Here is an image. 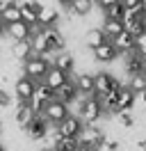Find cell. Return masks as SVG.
Masks as SVG:
<instances>
[{"instance_id":"7","label":"cell","mask_w":146,"mask_h":151,"mask_svg":"<svg viewBox=\"0 0 146 151\" xmlns=\"http://www.w3.org/2000/svg\"><path fill=\"white\" fill-rule=\"evenodd\" d=\"M123 83L119 80L117 76L107 73V71H98V73H94V96H103L107 94V92H112V89H117V87H121Z\"/></svg>"},{"instance_id":"25","label":"cell","mask_w":146,"mask_h":151,"mask_svg":"<svg viewBox=\"0 0 146 151\" xmlns=\"http://www.w3.org/2000/svg\"><path fill=\"white\" fill-rule=\"evenodd\" d=\"M21 21V9L18 7H14V5H9V7H5V9L0 12V23L7 28V25H11V23H18Z\"/></svg>"},{"instance_id":"24","label":"cell","mask_w":146,"mask_h":151,"mask_svg":"<svg viewBox=\"0 0 146 151\" xmlns=\"http://www.w3.org/2000/svg\"><path fill=\"white\" fill-rule=\"evenodd\" d=\"M53 147L50 149L53 151H78V140H73V137H55L53 135Z\"/></svg>"},{"instance_id":"15","label":"cell","mask_w":146,"mask_h":151,"mask_svg":"<svg viewBox=\"0 0 146 151\" xmlns=\"http://www.w3.org/2000/svg\"><path fill=\"white\" fill-rule=\"evenodd\" d=\"M9 55L14 57V60H21V62H25L27 57L32 55V39L11 41V46H9Z\"/></svg>"},{"instance_id":"27","label":"cell","mask_w":146,"mask_h":151,"mask_svg":"<svg viewBox=\"0 0 146 151\" xmlns=\"http://www.w3.org/2000/svg\"><path fill=\"white\" fill-rule=\"evenodd\" d=\"M21 9V21L25 23L30 30H34V28H39V23H36V12L34 9H30V7H18Z\"/></svg>"},{"instance_id":"16","label":"cell","mask_w":146,"mask_h":151,"mask_svg":"<svg viewBox=\"0 0 146 151\" xmlns=\"http://www.w3.org/2000/svg\"><path fill=\"white\" fill-rule=\"evenodd\" d=\"M69 78H71L69 73H64V71H59V69L50 66V69H48V73H46V78H44V85L50 87L53 92H57V89H59V87L69 80Z\"/></svg>"},{"instance_id":"17","label":"cell","mask_w":146,"mask_h":151,"mask_svg":"<svg viewBox=\"0 0 146 151\" xmlns=\"http://www.w3.org/2000/svg\"><path fill=\"white\" fill-rule=\"evenodd\" d=\"M73 83L78 87V92L82 94V99L94 96V73H78L73 78Z\"/></svg>"},{"instance_id":"14","label":"cell","mask_w":146,"mask_h":151,"mask_svg":"<svg viewBox=\"0 0 146 151\" xmlns=\"http://www.w3.org/2000/svg\"><path fill=\"white\" fill-rule=\"evenodd\" d=\"M57 21H59V14H57L55 7H44V5H41V9L36 12V23H39V28H44V30L55 28Z\"/></svg>"},{"instance_id":"11","label":"cell","mask_w":146,"mask_h":151,"mask_svg":"<svg viewBox=\"0 0 146 151\" xmlns=\"http://www.w3.org/2000/svg\"><path fill=\"white\" fill-rule=\"evenodd\" d=\"M50 64H53L55 69H59V71L71 76L73 69H75V57H73L69 50H62V53H55V55L50 57Z\"/></svg>"},{"instance_id":"36","label":"cell","mask_w":146,"mask_h":151,"mask_svg":"<svg viewBox=\"0 0 146 151\" xmlns=\"http://www.w3.org/2000/svg\"><path fill=\"white\" fill-rule=\"evenodd\" d=\"M2 35H5V25L0 23V37H2Z\"/></svg>"},{"instance_id":"6","label":"cell","mask_w":146,"mask_h":151,"mask_svg":"<svg viewBox=\"0 0 146 151\" xmlns=\"http://www.w3.org/2000/svg\"><path fill=\"white\" fill-rule=\"evenodd\" d=\"M82 126H84V124L78 119V114H69L62 124L53 126V135L55 137H73V140H75V137L80 135Z\"/></svg>"},{"instance_id":"10","label":"cell","mask_w":146,"mask_h":151,"mask_svg":"<svg viewBox=\"0 0 146 151\" xmlns=\"http://www.w3.org/2000/svg\"><path fill=\"white\" fill-rule=\"evenodd\" d=\"M94 53V60L96 62H100V64H110V62H114L121 53H119L117 48H114V44L112 41H105V44H100L96 50H91Z\"/></svg>"},{"instance_id":"38","label":"cell","mask_w":146,"mask_h":151,"mask_svg":"<svg viewBox=\"0 0 146 151\" xmlns=\"http://www.w3.org/2000/svg\"><path fill=\"white\" fill-rule=\"evenodd\" d=\"M39 151H53V149H39Z\"/></svg>"},{"instance_id":"28","label":"cell","mask_w":146,"mask_h":151,"mask_svg":"<svg viewBox=\"0 0 146 151\" xmlns=\"http://www.w3.org/2000/svg\"><path fill=\"white\" fill-rule=\"evenodd\" d=\"M123 16H126V7L121 5V0H119V2H114L112 7H107V9H105V19L123 21Z\"/></svg>"},{"instance_id":"20","label":"cell","mask_w":146,"mask_h":151,"mask_svg":"<svg viewBox=\"0 0 146 151\" xmlns=\"http://www.w3.org/2000/svg\"><path fill=\"white\" fill-rule=\"evenodd\" d=\"M112 44H114V48H117L121 55H126V53H130V50H135V35H130V32H121L119 37L112 39Z\"/></svg>"},{"instance_id":"37","label":"cell","mask_w":146,"mask_h":151,"mask_svg":"<svg viewBox=\"0 0 146 151\" xmlns=\"http://www.w3.org/2000/svg\"><path fill=\"white\" fill-rule=\"evenodd\" d=\"M0 151H5V147H2V142H0Z\"/></svg>"},{"instance_id":"12","label":"cell","mask_w":146,"mask_h":151,"mask_svg":"<svg viewBox=\"0 0 146 151\" xmlns=\"http://www.w3.org/2000/svg\"><path fill=\"white\" fill-rule=\"evenodd\" d=\"M55 99L62 101V103H66V105H71L75 99H80V92H78V87H75V83H73V78H69V80L55 92Z\"/></svg>"},{"instance_id":"32","label":"cell","mask_w":146,"mask_h":151,"mask_svg":"<svg viewBox=\"0 0 146 151\" xmlns=\"http://www.w3.org/2000/svg\"><path fill=\"white\" fill-rule=\"evenodd\" d=\"M9 105H11V99H9V94L0 87V108H5V110H7Z\"/></svg>"},{"instance_id":"13","label":"cell","mask_w":146,"mask_h":151,"mask_svg":"<svg viewBox=\"0 0 146 151\" xmlns=\"http://www.w3.org/2000/svg\"><path fill=\"white\" fill-rule=\"evenodd\" d=\"M135 101H137V94L130 89L128 85H123L119 89V96H117V108L119 112H130L135 108Z\"/></svg>"},{"instance_id":"5","label":"cell","mask_w":146,"mask_h":151,"mask_svg":"<svg viewBox=\"0 0 146 151\" xmlns=\"http://www.w3.org/2000/svg\"><path fill=\"white\" fill-rule=\"evenodd\" d=\"M41 114L46 117V122L50 124V126H57V124H62L64 119L71 114V108H69L66 103H62V101L53 99V101H50V103L41 110Z\"/></svg>"},{"instance_id":"35","label":"cell","mask_w":146,"mask_h":151,"mask_svg":"<svg viewBox=\"0 0 146 151\" xmlns=\"http://www.w3.org/2000/svg\"><path fill=\"white\" fill-rule=\"evenodd\" d=\"M57 2H59V5H64V7H69V2H71V0H57Z\"/></svg>"},{"instance_id":"39","label":"cell","mask_w":146,"mask_h":151,"mask_svg":"<svg viewBox=\"0 0 146 151\" xmlns=\"http://www.w3.org/2000/svg\"><path fill=\"white\" fill-rule=\"evenodd\" d=\"M0 133H2V122H0Z\"/></svg>"},{"instance_id":"33","label":"cell","mask_w":146,"mask_h":151,"mask_svg":"<svg viewBox=\"0 0 146 151\" xmlns=\"http://www.w3.org/2000/svg\"><path fill=\"white\" fill-rule=\"evenodd\" d=\"M96 2H98V7L103 12L107 9V7H112V5H114V2H119V0H96Z\"/></svg>"},{"instance_id":"30","label":"cell","mask_w":146,"mask_h":151,"mask_svg":"<svg viewBox=\"0 0 146 151\" xmlns=\"http://www.w3.org/2000/svg\"><path fill=\"white\" fill-rule=\"evenodd\" d=\"M135 53H139L142 57L146 55V30L139 32V35L135 37Z\"/></svg>"},{"instance_id":"22","label":"cell","mask_w":146,"mask_h":151,"mask_svg":"<svg viewBox=\"0 0 146 151\" xmlns=\"http://www.w3.org/2000/svg\"><path fill=\"white\" fill-rule=\"evenodd\" d=\"M100 30L105 32V37L112 41L114 37H119L121 32H123V21H114V19H105L103 21V25H100Z\"/></svg>"},{"instance_id":"26","label":"cell","mask_w":146,"mask_h":151,"mask_svg":"<svg viewBox=\"0 0 146 151\" xmlns=\"http://www.w3.org/2000/svg\"><path fill=\"white\" fill-rule=\"evenodd\" d=\"M128 87L135 92V94H142L146 89V66H144V71L142 73H135V76H130V83H128Z\"/></svg>"},{"instance_id":"9","label":"cell","mask_w":146,"mask_h":151,"mask_svg":"<svg viewBox=\"0 0 146 151\" xmlns=\"http://www.w3.org/2000/svg\"><path fill=\"white\" fill-rule=\"evenodd\" d=\"M34 89H36V83H34V80H30V78H25V76H21L16 83H14V94H16V101H23V103H27V101L32 99Z\"/></svg>"},{"instance_id":"21","label":"cell","mask_w":146,"mask_h":151,"mask_svg":"<svg viewBox=\"0 0 146 151\" xmlns=\"http://www.w3.org/2000/svg\"><path fill=\"white\" fill-rule=\"evenodd\" d=\"M105 41H110L107 37H105V32L100 28H91L84 32V46L89 48V50H96V48L100 46V44H105Z\"/></svg>"},{"instance_id":"1","label":"cell","mask_w":146,"mask_h":151,"mask_svg":"<svg viewBox=\"0 0 146 151\" xmlns=\"http://www.w3.org/2000/svg\"><path fill=\"white\" fill-rule=\"evenodd\" d=\"M50 57H41V55H30L23 62V76L30 78V80H34V83H44L46 73H48V69H50Z\"/></svg>"},{"instance_id":"8","label":"cell","mask_w":146,"mask_h":151,"mask_svg":"<svg viewBox=\"0 0 146 151\" xmlns=\"http://www.w3.org/2000/svg\"><path fill=\"white\" fill-rule=\"evenodd\" d=\"M53 99H55V92L50 89V87H46L44 83H36L34 94H32V99H30L27 103H30V108L34 110V114H41V110H44Z\"/></svg>"},{"instance_id":"29","label":"cell","mask_w":146,"mask_h":151,"mask_svg":"<svg viewBox=\"0 0 146 151\" xmlns=\"http://www.w3.org/2000/svg\"><path fill=\"white\" fill-rule=\"evenodd\" d=\"M114 117H117L119 126H121V128H126V131H130V128H132V126L137 124V119H135V117H132L130 112H117Z\"/></svg>"},{"instance_id":"4","label":"cell","mask_w":146,"mask_h":151,"mask_svg":"<svg viewBox=\"0 0 146 151\" xmlns=\"http://www.w3.org/2000/svg\"><path fill=\"white\" fill-rule=\"evenodd\" d=\"M21 131L27 135V140L39 142V140H46V137L50 135V124L46 122L44 114H34V117H32V122L27 124V126H23Z\"/></svg>"},{"instance_id":"3","label":"cell","mask_w":146,"mask_h":151,"mask_svg":"<svg viewBox=\"0 0 146 151\" xmlns=\"http://www.w3.org/2000/svg\"><path fill=\"white\" fill-rule=\"evenodd\" d=\"M75 140H78L80 147H87V149H91V151H103L107 137H105V133L100 131L98 126H82L80 135H78Z\"/></svg>"},{"instance_id":"34","label":"cell","mask_w":146,"mask_h":151,"mask_svg":"<svg viewBox=\"0 0 146 151\" xmlns=\"http://www.w3.org/2000/svg\"><path fill=\"white\" fill-rule=\"evenodd\" d=\"M137 96L142 99V103H144V108H146V89H144V92H142V94H137Z\"/></svg>"},{"instance_id":"18","label":"cell","mask_w":146,"mask_h":151,"mask_svg":"<svg viewBox=\"0 0 146 151\" xmlns=\"http://www.w3.org/2000/svg\"><path fill=\"white\" fill-rule=\"evenodd\" d=\"M32 117H34V110L30 108V103H23V101H16V108H14V119L16 124L23 128L27 124L32 122Z\"/></svg>"},{"instance_id":"23","label":"cell","mask_w":146,"mask_h":151,"mask_svg":"<svg viewBox=\"0 0 146 151\" xmlns=\"http://www.w3.org/2000/svg\"><path fill=\"white\" fill-rule=\"evenodd\" d=\"M69 9L73 16H87L94 9V0H71L69 2Z\"/></svg>"},{"instance_id":"31","label":"cell","mask_w":146,"mask_h":151,"mask_svg":"<svg viewBox=\"0 0 146 151\" xmlns=\"http://www.w3.org/2000/svg\"><path fill=\"white\" fill-rule=\"evenodd\" d=\"M121 144H123L121 140L110 137V140H105V147H103V149H107V151H119V149H121Z\"/></svg>"},{"instance_id":"2","label":"cell","mask_w":146,"mask_h":151,"mask_svg":"<svg viewBox=\"0 0 146 151\" xmlns=\"http://www.w3.org/2000/svg\"><path fill=\"white\" fill-rule=\"evenodd\" d=\"M103 117H105V112H103V108H100V103H98L96 96H87V99L80 101L78 119H80L84 126H94V124H98Z\"/></svg>"},{"instance_id":"19","label":"cell","mask_w":146,"mask_h":151,"mask_svg":"<svg viewBox=\"0 0 146 151\" xmlns=\"http://www.w3.org/2000/svg\"><path fill=\"white\" fill-rule=\"evenodd\" d=\"M5 35L11 37V41H23V39H30L32 37V30L27 28L23 21H18V23H11L5 28Z\"/></svg>"}]
</instances>
